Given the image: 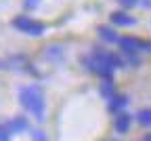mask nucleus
Returning <instances> with one entry per match:
<instances>
[{"instance_id":"nucleus-6","label":"nucleus","mask_w":151,"mask_h":141,"mask_svg":"<svg viewBox=\"0 0 151 141\" xmlns=\"http://www.w3.org/2000/svg\"><path fill=\"white\" fill-rule=\"evenodd\" d=\"M130 126H132V116L126 110L120 112V114H116V118H113V129H116V133L124 135V133L130 131Z\"/></svg>"},{"instance_id":"nucleus-17","label":"nucleus","mask_w":151,"mask_h":141,"mask_svg":"<svg viewBox=\"0 0 151 141\" xmlns=\"http://www.w3.org/2000/svg\"><path fill=\"white\" fill-rule=\"evenodd\" d=\"M143 141H151V133H149V135H145V137H143Z\"/></svg>"},{"instance_id":"nucleus-15","label":"nucleus","mask_w":151,"mask_h":141,"mask_svg":"<svg viewBox=\"0 0 151 141\" xmlns=\"http://www.w3.org/2000/svg\"><path fill=\"white\" fill-rule=\"evenodd\" d=\"M38 2L40 0H25V9H34V7H38Z\"/></svg>"},{"instance_id":"nucleus-5","label":"nucleus","mask_w":151,"mask_h":141,"mask_svg":"<svg viewBox=\"0 0 151 141\" xmlns=\"http://www.w3.org/2000/svg\"><path fill=\"white\" fill-rule=\"evenodd\" d=\"M111 23L113 25H118V28H132V25H137V17H132L130 13L126 11H116V13H111Z\"/></svg>"},{"instance_id":"nucleus-13","label":"nucleus","mask_w":151,"mask_h":141,"mask_svg":"<svg viewBox=\"0 0 151 141\" xmlns=\"http://www.w3.org/2000/svg\"><path fill=\"white\" fill-rule=\"evenodd\" d=\"M0 141H11V131L6 129V122H0Z\"/></svg>"},{"instance_id":"nucleus-10","label":"nucleus","mask_w":151,"mask_h":141,"mask_svg":"<svg viewBox=\"0 0 151 141\" xmlns=\"http://www.w3.org/2000/svg\"><path fill=\"white\" fill-rule=\"evenodd\" d=\"M99 36L105 40V42H109V44H118V40H120L118 32L111 30V28H107V25H101L99 28Z\"/></svg>"},{"instance_id":"nucleus-11","label":"nucleus","mask_w":151,"mask_h":141,"mask_svg":"<svg viewBox=\"0 0 151 141\" xmlns=\"http://www.w3.org/2000/svg\"><path fill=\"white\" fill-rule=\"evenodd\" d=\"M137 122H139L141 126L151 129V108H143V110L137 112Z\"/></svg>"},{"instance_id":"nucleus-7","label":"nucleus","mask_w":151,"mask_h":141,"mask_svg":"<svg viewBox=\"0 0 151 141\" xmlns=\"http://www.w3.org/2000/svg\"><path fill=\"white\" fill-rule=\"evenodd\" d=\"M6 129H9L11 133L19 135V133L29 131V122H27V118H25V116H15V118H11L9 122H6Z\"/></svg>"},{"instance_id":"nucleus-14","label":"nucleus","mask_w":151,"mask_h":141,"mask_svg":"<svg viewBox=\"0 0 151 141\" xmlns=\"http://www.w3.org/2000/svg\"><path fill=\"white\" fill-rule=\"evenodd\" d=\"M118 2H120L124 9H132V7H137V4H139V0H118Z\"/></svg>"},{"instance_id":"nucleus-1","label":"nucleus","mask_w":151,"mask_h":141,"mask_svg":"<svg viewBox=\"0 0 151 141\" xmlns=\"http://www.w3.org/2000/svg\"><path fill=\"white\" fill-rule=\"evenodd\" d=\"M19 103L38 122H42L46 118V99H44V93H42L40 86H36V84L21 86L19 89Z\"/></svg>"},{"instance_id":"nucleus-2","label":"nucleus","mask_w":151,"mask_h":141,"mask_svg":"<svg viewBox=\"0 0 151 141\" xmlns=\"http://www.w3.org/2000/svg\"><path fill=\"white\" fill-rule=\"evenodd\" d=\"M13 28L21 34H27V36H42L46 32V25L42 21H36V19L27 17V15H19L13 19Z\"/></svg>"},{"instance_id":"nucleus-3","label":"nucleus","mask_w":151,"mask_h":141,"mask_svg":"<svg viewBox=\"0 0 151 141\" xmlns=\"http://www.w3.org/2000/svg\"><path fill=\"white\" fill-rule=\"evenodd\" d=\"M90 55L97 57L99 61H103L105 65H109L111 70H118V68H124V65H126V63H124V57L111 53V51H107V49H94Z\"/></svg>"},{"instance_id":"nucleus-9","label":"nucleus","mask_w":151,"mask_h":141,"mask_svg":"<svg viewBox=\"0 0 151 141\" xmlns=\"http://www.w3.org/2000/svg\"><path fill=\"white\" fill-rule=\"evenodd\" d=\"M99 93L101 97H105L107 101L111 97H116V82H113V78H101V86H99Z\"/></svg>"},{"instance_id":"nucleus-8","label":"nucleus","mask_w":151,"mask_h":141,"mask_svg":"<svg viewBox=\"0 0 151 141\" xmlns=\"http://www.w3.org/2000/svg\"><path fill=\"white\" fill-rule=\"evenodd\" d=\"M126 105H128V97H126V95H116V97H111L109 101H107V110H109L111 114L124 112Z\"/></svg>"},{"instance_id":"nucleus-12","label":"nucleus","mask_w":151,"mask_h":141,"mask_svg":"<svg viewBox=\"0 0 151 141\" xmlns=\"http://www.w3.org/2000/svg\"><path fill=\"white\" fill-rule=\"evenodd\" d=\"M29 135H32V139H34V141H48L46 133H44V131H40V129H29Z\"/></svg>"},{"instance_id":"nucleus-4","label":"nucleus","mask_w":151,"mask_h":141,"mask_svg":"<svg viewBox=\"0 0 151 141\" xmlns=\"http://www.w3.org/2000/svg\"><path fill=\"white\" fill-rule=\"evenodd\" d=\"M118 44H120V49L124 51V55H132V53L143 51L145 40H141V38H137V36H120Z\"/></svg>"},{"instance_id":"nucleus-16","label":"nucleus","mask_w":151,"mask_h":141,"mask_svg":"<svg viewBox=\"0 0 151 141\" xmlns=\"http://www.w3.org/2000/svg\"><path fill=\"white\" fill-rule=\"evenodd\" d=\"M143 51L151 53V40H145V44H143Z\"/></svg>"}]
</instances>
